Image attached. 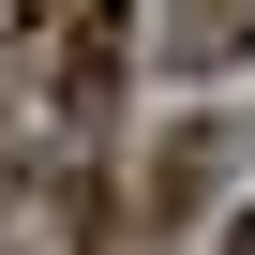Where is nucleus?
<instances>
[{
  "mask_svg": "<svg viewBox=\"0 0 255 255\" xmlns=\"http://www.w3.org/2000/svg\"><path fill=\"white\" fill-rule=\"evenodd\" d=\"M240 45H255V0H180V60L195 75H225Z\"/></svg>",
  "mask_w": 255,
  "mask_h": 255,
  "instance_id": "1",
  "label": "nucleus"
},
{
  "mask_svg": "<svg viewBox=\"0 0 255 255\" xmlns=\"http://www.w3.org/2000/svg\"><path fill=\"white\" fill-rule=\"evenodd\" d=\"M210 180H225V135H210V120H195V135H180V150H165V210H195V195H210Z\"/></svg>",
  "mask_w": 255,
  "mask_h": 255,
  "instance_id": "2",
  "label": "nucleus"
},
{
  "mask_svg": "<svg viewBox=\"0 0 255 255\" xmlns=\"http://www.w3.org/2000/svg\"><path fill=\"white\" fill-rule=\"evenodd\" d=\"M240 255H255V225H240Z\"/></svg>",
  "mask_w": 255,
  "mask_h": 255,
  "instance_id": "3",
  "label": "nucleus"
}]
</instances>
